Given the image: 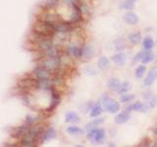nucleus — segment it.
Listing matches in <instances>:
<instances>
[{
  "label": "nucleus",
  "instance_id": "f257e3e1",
  "mask_svg": "<svg viewBox=\"0 0 157 147\" xmlns=\"http://www.w3.org/2000/svg\"><path fill=\"white\" fill-rule=\"evenodd\" d=\"M100 102H101V105L103 107L104 111L108 112V113H111V114H116L120 111V102L117 101L115 98H113L111 96H109L107 93H104L102 94L101 98H100Z\"/></svg>",
  "mask_w": 157,
  "mask_h": 147
},
{
  "label": "nucleus",
  "instance_id": "f03ea898",
  "mask_svg": "<svg viewBox=\"0 0 157 147\" xmlns=\"http://www.w3.org/2000/svg\"><path fill=\"white\" fill-rule=\"evenodd\" d=\"M106 138V131L101 127H95L86 134V139L90 141L92 144H101Z\"/></svg>",
  "mask_w": 157,
  "mask_h": 147
},
{
  "label": "nucleus",
  "instance_id": "7ed1b4c3",
  "mask_svg": "<svg viewBox=\"0 0 157 147\" xmlns=\"http://www.w3.org/2000/svg\"><path fill=\"white\" fill-rule=\"evenodd\" d=\"M95 55V48L90 43H83L82 45V61H90Z\"/></svg>",
  "mask_w": 157,
  "mask_h": 147
},
{
  "label": "nucleus",
  "instance_id": "20e7f679",
  "mask_svg": "<svg viewBox=\"0 0 157 147\" xmlns=\"http://www.w3.org/2000/svg\"><path fill=\"white\" fill-rule=\"evenodd\" d=\"M82 45L78 43H71L66 49L67 54L72 59H81L82 56Z\"/></svg>",
  "mask_w": 157,
  "mask_h": 147
},
{
  "label": "nucleus",
  "instance_id": "39448f33",
  "mask_svg": "<svg viewBox=\"0 0 157 147\" xmlns=\"http://www.w3.org/2000/svg\"><path fill=\"white\" fill-rule=\"evenodd\" d=\"M157 80V68H151L146 74V77L144 80V85L146 87L151 86Z\"/></svg>",
  "mask_w": 157,
  "mask_h": 147
},
{
  "label": "nucleus",
  "instance_id": "423d86ee",
  "mask_svg": "<svg viewBox=\"0 0 157 147\" xmlns=\"http://www.w3.org/2000/svg\"><path fill=\"white\" fill-rule=\"evenodd\" d=\"M111 60L117 67H124L127 63V55L123 51H119L112 55Z\"/></svg>",
  "mask_w": 157,
  "mask_h": 147
},
{
  "label": "nucleus",
  "instance_id": "0eeeda50",
  "mask_svg": "<svg viewBox=\"0 0 157 147\" xmlns=\"http://www.w3.org/2000/svg\"><path fill=\"white\" fill-rule=\"evenodd\" d=\"M123 21L127 24H130V26H136L140 22V18L136 13L132 11H127L123 15Z\"/></svg>",
  "mask_w": 157,
  "mask_h": 147
},
{
  "label": "nucleus",
  "instance_id": "6e6552de",
  "mask_svg": "<svg viewBox=\"0 0 157 147\" xmlns=\"http://www.w3.org/2000/svg\"><path fill=\"white\" fill-rule=\"evenodd\" d=\"M97 68L99 69L101 72H106L109 70V68L111 66L110 59L105 55H101L100 57H98L97 59Z\"/></svg>",
  "mask_w": 157,
  "mask_h": 147
},
{
  "label": "nucleus",
  "instance_id": "1a4fd4ad",
  "mask_svg": "<svg viewBox=\"0 0 157 147\" xmlns=\"http://www.w3.org/2000/svg\"><path fill=\"white\" fill-rule=\"evenodd\" d=\"M131 119H132L131 113L124 110L123 112L118 113V114L116 115V117L114 118V122L117 125H124V124H126V123L129 122Z\"/></svg>",
  "mask_w": 157,
  "mask_h": 147
},
{
  "label": "nucleus",
  "instance_id": "9d476101",
  "mask_svg": "<svg viewBox=\"0 0 157 147\" xmlns=\"http://www.w3.org/2000/svg\"><path fill=\"white\" fill-rule=\"evenodd\" d=\"M105 123V118H102V117H96V118H93V120L88 122L87 124L85 126V130L87 132L90 131L93 129H95V127L101 126L102 124H104Z\"/></svg>",
  "mask_w": 157,
  "mask_h": 147
},
{
  "label": "nucleus",
  "instance_id": "9b49d317",
  "mask_svg": "<svg viewBox=\"0 0 157 147\" xmlns=\"http://www.w3.org/2000/svg\"><path fill=\"white\" fill-rule=\"evenodd\" d=\"M157 106V95L153 94L149 99H147L144 102V109H142L141 113H147L150 110L154 109Z\"/></svg>",
  "mask_w": 157,
  "mask_h": 147
},
{
  "label": "nucleus",
  "instance_id": "f8f14e48",
  "mask_svg": "<svg viewBox=\"0 0 157 147\" xmlns=\"http://www.w3.org/2000/svg\"><path fill=\"white\" fill-rule=\"evenodd\" d=\"M128 41L132 46L139 45L142 41V36L140 32H132L129 36H128Z\"/></svg>",
  "mask_w": 157,
  "mask_h": 147
},
{
  "label": "nucleus",
  "instance_id": "ddd939ff",
  "mask_svg": "<svg viewBox=\"0 0 157 147\" xmlns=\"http://www.w3.org/2000/svg\"><path fill=\"white\" fill-rule=\"evenodd\" d=\"M104 111L103 107L101 105V102L100 101H97L93 103V105L91 107V109L90 111V118H96V117H100L101 114Z\"/></svg>",
  "mask_w": 157,
  "mask_h": 147
},
{
  "label": "nucleus",
  "instance_id": "4468645a",
  "mask_svg": "<svg viewBox=\"0 0 157 147\" xmlns=\"http://www.w3.org/2000/svg\"><path fill=\"white\" fill-rule=\"evenodd\" d=\"M142 109H144V102L141 101H136L134 103H131V104L128 105L125 108V111L127 112H142Z\"/></svg>",
  "mask_w": 157,
  "mask_h": 147
},
{
  "label": "nucleus",
  "instance_id": "2eb2a0df",
  "mask_svg": "<svg viewBox=\"0 0 157 147\" xmlns=\"http://www.w3.org/2000/svg\"><path fill=\"white\" fill-rule=\"evenodd\" d=\"M141 43H142V48H144V50H145V51H151L155 45L154 39L150 36H146L145 37H144Z\"/></svg>",
  "mask_w": 157,
  "mask_h": 147
},
{
  "label": "nucleus",
  "instance_id": "dca6fc26",
  "mask_svg": "<svg viewBox=\"0 0 157 147\" xmlns=\"http://www.w3.org/2000/svg\"><path fill=\"white\" fill-rule=\"evenodd\" d=\"M120 83H121V81H120L119 78H117V77H110L109 80L107 81L106 85H107V88L110 91L116 92L117 89H118V87H119V85H120Z\"/></svg>",
  "mask_w": 157,
  "mask_h": 147
},
{
  "label": "nucleus",
  "instance_id": "f3484780",
  "mask_svg": "<svg viewBox=\"0 0 157 147\" xmlns=\"http://www.w3.org/2000/svg\"><path fill=\"white\" fill-rule=\"evenodd\" d=\"M114 47H115V50L117 52L125 50L126 47H127V41H126V39L123 37V36L117 37L115 39V41H114Z\"/></svg>",
  "mask_w": 157,
  "mask_h": 147
},
{
  "label": "nucleus",
  "instance_id": "a211bd4d",
  "mask_svg": "<svg viewBox=\"0 0 157 147\" xmlns=\"http://www.w3.org/2000/svg\"><path fill=\"white\" fill-rule=\"evenodd\" d=\"M136 0H122L119 4V8L123 10H127V11L134 10L136 6Z\"/></svg>",
  "mask_w": 157,
  "mask_h": 147
},
{
  "label": "nucleus",
  "instance_id": "6ab92c4d",
  "mask_svg": "<svg viewBox=\"0 0 157 147\" xmlns=\"http://www.w3.org/2000/svg\"><path fill=\"white\" fill-rule=\"evenodd\" d=\"M131 89H132V83L130 81H123L120 83V85H119V87H118L116 93L121 95V94H124V93L129 92Z\"/></svg>",
  "mask_w": 157,
  "mask_h": 147
},
{
  "label": "nucleus",
  "instance_id": "aec40b11",
  "mask_svg": "<svg viewBox=\"0 0 157 147\" xmlns=\"http://www.w3.org/2000/svg\"><path fill=\"white\" fill-rule=\"evenodd\" d=\"M66 122L72 124H78L81 122V118L76 112H69L66 115Z\"/></svg>",
  "mask_w": 157,
  "mask_h": 147
},
{
  "label": "nucleus",
  "instance_id": "412c9836",
  "mask_svg": "<svg viewBox=\"0 0 157 147\" xmlns=\"http://www.w3.org/2000/svg\"><path fill=\"white\" fill-rule=\"evenodd\" d=\"M155 59V55L151 51H145L144 50V55H142L141 63L144 65H147V64L151 63Z\"/></svg>",
  "mask_w": 157,
  "mask_h": 147
},
{
  "label": "nucleus",
  "instance_id": "4be33fe9",
  "mask_svg": "<svg viewBox=\"0 0 157 147\" xmlns=\"http://www.w3.org/2000/svg\"><path fill=\"white\" fill-rule=\"evenodd\" d=\"M67 132L71 135H82L85 134V130H82L77 126H68Z\"/></svg>",
  "mask_w": 157,
  "mask_h": 147
},
{
  "label": "nucleus",
  "instance_id": "5701e85b",
  "mask_svg": "<svg viewBox=\"0 0 157 147\" xmlns=\"http://www.w3.org/2000/svg\"><path fill=\"white\" fill-rule=\"evenodd\" d=\"M145 74H146V66L144 65V64L136 68V70H135V77L136 78H142Z\"/></svg>",
  "mask_w": 157,
  "mask_h": 147
},
{
  "label": "nucleus",
  "instance_id": "b1692460",
  "mask_svg": "<svg viewBox=\"0 0 157 147\" xmlns=\"http://www.w3.org/2000/svg\"><path fill=\"white\" fill-rule=\"evenodd\" d=\"M135 99V95L131 94V93H124V94L120 95V102L124 103V104H129L132 100Z\"/></svg>",
  "mask_w": 157,
  "mask_h": 147
},
{
  "label": "nucleus",
  "instance_id": "393cba45",
  "mask_svg": "<svg viewBox=\"0 0 157 147\" xmlns=\"http://www.w3.org/2000/svg\"><path fill=\"white\" fill-rule=\"evenodd\" d=\"M82 72L85 73L86 76H90V77H92V76L96 75V70L94 69V67H92L90 65H86L85 68H83Z\"/></svg>",
  "mask_w": 157,
  "mask_h": 147
},
{
  "label": "nucleus",
  "instance_id": "a878e982",
  "mask_svg": "<svg viewBox=\"0 0 157 147\" xmlns=\"http://www.w3.org/2000/svg\"><path fill=\"white\" fill-rule=\"evenodd\" d=\"M142 55H144V50L136 53V55L132 57V64H136L137 62H141V59H142Z\"/></svg>",
  "mask_w": 157,
  "mask_h": 147
},
{
  "label": "nucleus",
  "instance_id": "bb28decb",
  "mask_svg": "<svg viewBox=\"0 0 157 147\" xmlns=\"http://www.w3.org/2000/svg\"><path fill=\"white\" fill-rule=\"evenodd\" d=\"M153 94H154V93L152 92L151 90H145V91H144V92L141 93V97H142V99L145 101L147 99H149V98Z\"/></svg>",
  "mask_w": 157,
  "mask_h": 147
},
{
  "label": "nucleus",
  "instance_id": "cd10ccee",
  "mask_svg": "<svg viewBox=\"0 0 157 147\" xmlns=\"http://www.w3.org/2000/svg\"><path fill=\"white\" fill-rule=\"evenodd\" d=\"M153 136L155 137V138H157V126L154 127V130H153Z\"/></svg>",
  "mask_w": 157,
  "mask_h": 147
},
{
  "label": "nucleus",
  "instance_id": "c85d7f7f",
  "mask_svg": "<svg viewBox=\"0 0 157 147\" xmlns=\"http://www.w3.org/2000/svg\"><path fill=\"white\" fill-rule=\"evenodd\" d=\"M156 44H157V40H156Z\"/></svg>",
  "mask_w": 157,
  "mask_h": 147
}]
</instances>
